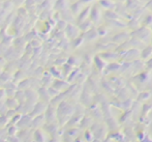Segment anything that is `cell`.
Returning a JSON list of instances; mask_svg holds the SVG:
<instances>
[{
  "instance_id": "6da1fadb",
  "label": "cell",
  "mask_w": 152,
  "mask_h": 142,
  "mask_svg": "<svg viewBox=\"0 0 152 142\" xmlns=\"http://www.w3.org/2000/svg\"><path fill=\"white\" fill-rule=\"evenodd\" d=\"M48 142H60V140H59V139H56V138H54V137H53V138L49 139V141H48Z\"/></svg>"
}]
</instances>
